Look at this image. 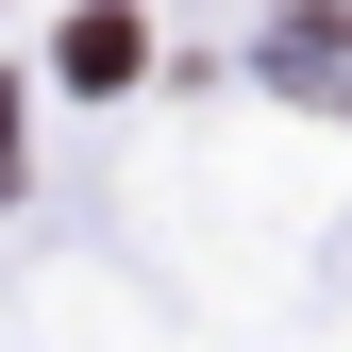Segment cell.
I'll return each instance as SVG.
<instances>
[{
  "label": "cell",
  "mask_w": 352,
  "mask_h": 352,
  "mask_svg": "<svg viewBox=\"0 0 352 352\" xmlns=\"http://www.w3.org/2000/svg\"><path fill=\"white\" fill-rule=\"evenodd\" d=\"M135 67V17H67V84H118Z\"/></svg>",
  "instance_id": "6da1fadb"
},
{
  "label": "cell",
  "mask_w": 352,
  "mask_h": 352,
  "mask_svg": "<svg viewBox=\"0 0 352 352\" xmlns=\"http://www.w3.org/2000/svg\"><path fill=\"white\" fill-rule=\"evenodd\" d=\"M0 168H17V101H0Z\"/></svg>",
  "instance_id": "7a4b0ae2"
}]
</instances>
